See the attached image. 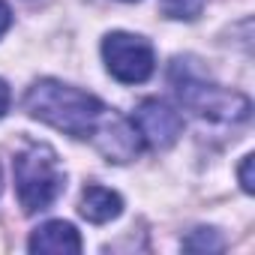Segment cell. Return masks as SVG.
Wrapping results in <instances>:
<instances>
[{
  "mask_svg": "<svg viewBox=\"0 0 255 255\" xmlns=\"http://www.w3.org/2000/svg\"><path fill=\"white\" fill-rule=\"evenodd\" d=\"M24 111L69 138L90 141L108 162H129L144 147L132 120L120 117L93 93L57 78L33 81L24 93Z\"/></svg>",
  "mask_w": 255,
  "mask_h": 255,
  "instance_id": "cell-1",
  "label": "cell"
},
{
  "mask_svg": "<svg viewBox=\"0 0 255 255\" xmlns=\"http://www.w3.org/2000/svg\"><path fill=\"white\" fill-rule=\"evenodd\" d=\"M171 84L183 108H189L195 117L210 123H243L252 111L249 99L237 90H228L210 78H204L192 60L177 57L171 66Z\"/></svg>",
  "mask_w": 255,
  "mask_h": 255,
  "instance_id": "cell-2",
  "label": "cell"
},
{
  "mask_svg": "<svg viewBox=\"0 0 255 255\" xmlns=\"http://www.w3.org/2000/svg\"><path fill=\"white\" fill-rule=\"evenodd\" d=\"M12 171H15V195L27 216L48 210L66 189V171H63L54 147H48L42 141L27 144L15 156Z\"/></svg>",
  "mask_w": 255,
  "mask_h": 255,
  "instance_id": "cell-3",
  "label": "cell"
},
{
  "mask_svg": "<svg viewBox=\"0 0 255 255\" xmlns=\"http://www.w3.org/2000/svg\"><path fill=\"white\" fill-rule=\"evenodd\" d=\"M102 60H105L108 75L117 78L120 84H141L156 69L153 45L144 36L126 33V30L105 33V39H102Z\"/></svg>",
  "mask_w": 255,
  "mask_h": 255,
  "instance_id": "cell-4",
  "label": "cell"
},
{
  "mask_svg": "<svg viewBox=\"0 0 255 255\" xmlns=\"http://www.w3.org/2000/svg\"><path fill=\"white\" fill-rule=\"evenodd\" d=\"M132 126H135V132H138L144 147L168 150L180 138V132H183V117L168 102H162V99H144L135 108Z\"/></svg>",
  "mask_w": 255,
  "mask_h": 255,
  "instance_id": "cell-5",
  "label": "cell"
},
{
  "mask_svg": "<svg viewBox=\"0 0 255 255\" xmlns=\"http://www.w3.org/2000/svg\"><path fill=\"white\" fill-rule=\"evenodd\" d=\"M81 234L75 231L72 222H63V219H51V222H42L30 240H27V249L30 252H42V255H69V252H81Z\"/></svg>",
  "mask_w": 255,
  "mask_h": 255,
  "instance_id": "cell-6",
  "label": "cell"
},
{
  "mask_svg": "<svg viewBox=\"0 0 255 255\" xmlns=\"http://www.w3.org/2000/svg\"><path fill=\"white\" fill-rule=\"evenodd\" d=\"M78 213L93 225H105V222H111L123 213V198L108 186L90 183L78 195Z\"/></svg>",
  "mask_w": 255,
  "mask_h": 255,
  "instance_id": "cell-7",
  "label": "cell"
},
{
  "mask_svg": "<svg viewBox=\"0 0 255 255\" xmlns=\"http://www.w3.org/2000/svg\"><path fill=\"white\" fill-rule=\"evenodd\" d=\"M183 249H189V252H219L222 249V237L216 234V228H195L183 240Z\"/></svg>",
  "mask_w": 255,
  "mask_h": 255,
  "instance_id": "cell-8",
  "label": "cell"
},
{
  "mask_svg": "<svg viewBox=\"0 0 255 255\" xmlns=\"http://www.w3.org/2000/svg\"><path fill=\"white\" fill-rule=\"evenodd\" d=\"M204 9V0H162V12L174 21H192Z\"/></svg>",
  "mask_w": 255,
  "mask_h": 255,
  "instance_id": "cell-9",
  "label": "cell"
},
{
  "mask_svg": "<svg viewBox=\"0 0 255 255\" xmlns=\"http://www.w3.org/2000/svg\"><path fill=\"white\" fill-rule=\"evenodd\" d=\"M252 165H255V156H252V153H246V156H243V162H240V168H237V177H240V186H243V192H246V195H252V192H255Z\"/></svg>",
  "mask_w": 255,
  "mask_h": 255,
  "instance_id": "cell-10",
  "label": "cell"
},
{
  "mask_svg": "<svg viewBox=\"0 0 255 255\" xmlns=\"http://www.w3.org/2000/svg\"><path fill=\"white\" fill-rule=\"evenodd\" d=\"M9 27H12V9H9L6 0H0V36H3Z\"/></svg>",
  "mask_w": 255,
  "mask_h": 255,
  "instance_id": "cell-11",
  "label": "cell"
},
{
  "mask_svg": "<svg viewBox=\"0 0 255 255\" xmlns=\"http://www.w3.org/2000/svg\"><path fill=\"white\" fill-rule=\"evenodd\" d=\"M9 102H12V93H9V84L0 78V117L9 111Z\"/></svg>",
  "mask_w": 255,
  "mask_h": 255,
  "instance_id": "cell-12",
  "label": "cell"
},
{
  "mask_svg": "<svg viewBox=\"0 0 255 255\" xmlns=\"http://www.w3.org/2000/svg\"><path fill=\"white\" fill-rule=\"evenodd\" d=\"M0 189H3V171H0Z\"/></svg>",
  "mask_w": 255,
  "mask_h": 255,
  "instance_id": "cell-13",
  "label": "cell"
},
{
  "mask_svg": "<svg viewBox=\"0 0 255 255\" xmlns=\"http://www.w3.org/2000/svg\"><path fill=\"white\" fill-rule=\"evenodd\" d=\"M123 3H135V0H123Z\"/></svg>",
  "mask_w": 255,
  "mask_h": 255,
  "instance_id": "cell-14",
  "label": "cell"
}]
</instances>
